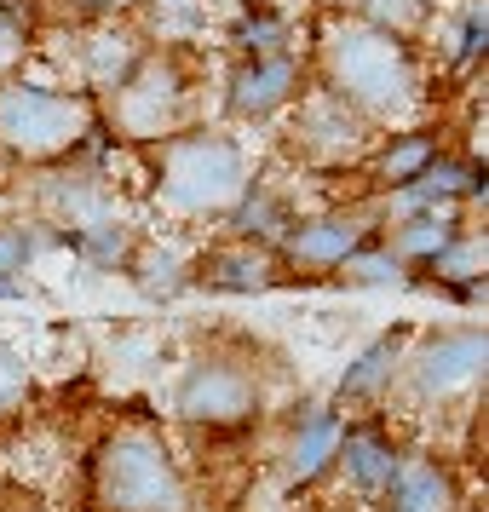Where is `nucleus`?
<instances>
[{"label": "nucleus", "instance_id": "nucleus-21", "mask_svg": "<svg viewBox=\"0 0 489 512\" xmlns=\"http://www.w3.org/2000/svg\"><path fill=\"white\" fill-rule=\"evenodd\" d=\"M29 392V363H24V351L12 346V340H0V415L6 409H18Z\"/></svg>", "mask_w": 489, "mask_h": 512}, {"label": "nucleus", "instance_id": "nucleus-19", "mask_svg": "<svg viewBox=\"0 0 489 512\" xmlns=\"http://www.w3.org/2000/svg\"><path fill=\"white\" fill-rule=\"evenodd\" d=\"M75 248H81L87 265H121V259H127V231H121L116 219H104V225L75 231Z\"/></svg>", "mask_w": 489, "mask_h": 512}, {"label": "nucleus", "instance_id": "nucleus-9", "mask_svg": "<svg viewBox=\"0 0 489 512\" xmlns=\"http://www.w3.org/2000/svg\"><path fill=\"white\" fill-rule=\"evenodd\" d=\"M340 455V415L334 409H305L294 420V438H288V466H282V478L300 489L311 484L317 472H328V461Z\"/></svg>", "mask_w": 489, "mask_h": 512}, {"label": "nucleus", "instance_id": "nucleus-18", "mask_svg": "<svg viewBox=\"0 0 489 512\" xmlns=\"http://www.w3.org/2000/svg\"><path fill=\"white\" fill-rule=\"evenodd\" d=\"M133 277H139L144 294H179L185 288V265L173 248H144L139 265H133Z\"/></svg>", "mask_w": 489, "mask_h": 512}, {"label": "nucleus", "instance_id": "nucleus-2", "mask_svg": "<svg viewBox=\"0 0 489 512\" xmlns=\"http://www.w3.org/2000/svg\"><path fill=\"white\" fill-rule=\"evenodd\" d=\"M156 196L173 213H225L248 196V162L225 133H185L162 150V173H156Z\"/></svg>", "mask_w": 489, "mask_h": 512}, {"label": "nucleus", "instance_id": "nucleus-6", "mask_svg": "<svg viewBox=\"0 0 489 512\" xmlns=\"http://www.w3.org/2000/svg\"><path fill=\"white\" fill-rule=\"evenodd\" d=\"M484 357H489L484 328H472V323L466 328H438V334H426L420 351L403 363V392L415 397V403L455 397L484 374Z\"/></svg>", "mask_w": 489, "mask_h": 512}, {"label": "nucleus", "instance_id": "nucleus-25", "mask_svg": "<svg viewBox=\"0 0 489 512\" xmlns=\"http://www.w3.org/2000/svg\"><path fill=\"white\" fill-rule=\"evenodd\" d=\"M24 259H29V236L0 225V282H12V271H18Z\"/></svg>", "mask_w": 489, "mask_h": 512}, {"label": "nucleus", "instance_id": "nucleus-31", "mask_svg": "<svg viewBox=\"0 0 489 512\" xmlns=\"http://www.w3.org/2000/svg\"><path fill=\"white\" fill-rule=\"evenodd\" d=\"M0 12H6V0H0Z\"/></svg>", "mask_w": 489, "mask_h": 512}, {"label": "nucleus", "instance_id": "nucleus-15", "mask_svg": "<svg viewBox=\"0 0 489 512\" xmlns=\"http://www.w3.org/2000/svg\"><path fill=\"white\" fill-rule=\"evenodd\" d=\"M478 173L472 167H455V162H432L420 179H409L403 185V208H438V202H461V196H478Z\"/></svg>", "mask_w": 489, "mask_h": 512}, {"label": "nucleus", "instance_id": "nucleus-23", "mask_svg": "<svg viewBox=\"0 0 489 512\" xmlns=\"http://www.w3.org/2000/svg\"><path fill=\"white\" fill-rule=\"evenodd\" d=\"M236 231L242 236H271V231H282V219H277V202L271 196H242L236 202Z\"/></svg>", "mask_w": 489, "mask_h": 512}, {"label": "nucleus", "instance_id": "nucleus-7", "mask_svg": "<svg viewBox=\"0 0 489 512\" xmlns=\"http://www.w3.org/2000/svg\"><path fill=\"white\" fill-rule=\"evenodd\" d=\"M179 116H185V81H179L173 64L150 58V64H139V70L121 81V93H116L121 133H133V139H162V133L179 127Z\"/></svg>", "mask_w": 489, "mask_h": 512}, {"label": "nucleus", "instance_id": "nucleus-13", "mask_svg": "<svg viewBox=\"0 0 489 512\" xmlns=\"http://www.w3.org/2000/svg\"><path fill=\"white\" fill-rule=\"evenodd\" d=\"M403 346H409V334H403V328L380 334V340H374V346L363 351L346 374H340V397H374V392H386V386H392V374H397Z\"/></svg>", "mask_w": 489, "mask_h": 512}, {"label": "nucleus", "instance_id": "nucleus-20", "mask_svg": "<svg viewBox=\"0 0 489 512\" xmlns=\"http://www.w3.org/2000/svg\"><path fill=\"white\" fill-rule=\"evenodd\" d=\"M432 265H438V277L466 282V294H472V277L484 271V242H461V236H455V242H449V248L432 259Z\"/></svg>", "mask_w": 489, "mask_h": 512}, {"label": "nucleus", "instance_id": "nucleus-10", "mask_svg": "<svg viewBox=\"0 0 489 512\" xmlns=\"http://www.w3.org/2000/svg\"><path fill=\"white\" fill-rule=\"evenodd\" d=\"M363 248V225L357 219H311L300 231H288V259L305 265V271H328V265H346L351 254Z\"/></svg>", "mask_w": 489, "mask_h": 512}, {"label": "nucleus", "instance_id": "nucleus-3", "mask_svg": "<svg viewBox=\"0 0 489 512\" xmlns=\"http://www.w3.org/2000/svg\"><path fill=\"white\" fill-rule=\"evenodd\" d=\"M87 133H93L87 98L47 93V87H29V81L0 87V150H12L24 162H47V156L75 150Z\"/></svg>", "mask_w": 489, "mask_h": 512}, {"label": "nucleus", "instance_id": "nucleus-24", "mask_svg": "<svg viewBox=\"0 0 489 512\" xmlns=\"http://www.w3.org/2000/svg\"><path fill=\"white\" fill-rule=\"evenodd\" d=\"M369 12L380 18L374 29H386V35H397L403 24H415L420 12H426V0H369Z\"/></svg>", "mask_w": 489, "mask_h": 512}, {"label": "nucleus", "instance_id": "nucleus-11", "mask_svg": "<svg viewBox=\"0 0 489 512\" xmlns=\"http://www.w3.org/2000/svg\"><path fill=\"white\" fill-rule=\"evenodd\" d=\"M294 93V64L288 58H254V64H242L231 75V110L236 116H254L265 121L277 104H288Z\"/></svg>", "mask_w": 489, "mask_h": 512}, {"label": "nucleus", "instance_id": "nucleus-4", "mask_svg": "<svg viewBox=\"0 0 489 512\" xmlns=\"http://www.w3.org/2000/svg\"><path fill=\"white\" fill-rule=\"evenodd\" d=\"M179 466L144 432H121L98 455V501L110 512H173L179 507Z\"/></svg>", "mask_w": 489, "mask_h": 512}, {"label": "nucleus", "instance_id": "nucleus-8", "mask_svg": "<svg viewBox=\"0 0 489 512\" xmlns=\"http://www.w3.org/2000/svg\"><path fill=\"white\" fill-rule=\"evenodd\" d=\"M334 461L346 466V484L357 489V495H369V501H380L386 489L397 484V472H403V461H397L392 438H380V432H340V455Z\"/></svg>", "mask_w": 489, "mask_h": 512}, {"label": "nucleus", "instance_id": "nucleus-1", "mask_svg": "<svg viewBox=\"0 0 489 512\" xmlns=\"http://www.w3.org/2000/svg\"><path fill=\"white\" fill-rule=\"evenodd\" d=\"M328 81L363 116H397L415 98V70H409V58L397 47V35H386L374 24L334 29V41H328Z\"/></svg>", "mask_w": 489, "mask_h": 512}, {"label": "nucleus", "instance_id": "nucleus-29", "mask_svg": "<svg viewBox=\"0 0 489 512\" xmlns=\"http://www.w3.org/2000/svg\"><path fill=\"white\" fill-rule=\"evenodd\" d=\"M6 294H12V282H0V300H6Z\"/></svg>", "mask_w": 489, "mask_h": 512}, {"label": "nucleus", "instance_id": "nucleus-26", "mask_svg": "<svg viewBox=\"0 0 489 512\" xmlns=\"http://www.w3.org/2000/svg\"><path fill=\"white\" fill-rule=\"evenodd\" d=\"M277 41H282V24H277V18H265V12L242 24V47H254V52H271Z\"/></svg>", "mask_w": 489, "mask_h": 512}, {"label": "nucleus", "instance_id": "nucleus-17", "mask_svg": "<svg viewBox=\"0 0 489 512\" xmlns=\"http://www.w3.org/2000/svg\"><path fill=\"white\" fill-rule=\"evenodd\" d=\"M432 162H438V144L426 139V133H409V139H397L392 150L380 156V167H374V173H380L386 185H409V179H420Z\"/></svg>", "mask_w": 489, "mask_h": 512}, {"label": "nucleus", "instance_id": "nucleus-5", "mask_svg": "<svg viewBox=\"0 0 489 512\" xmlns=\"http://www.w3.org/2000/svg\"><path fill=\"white\" fill-rule=\"evenodd\" d=\"M259 409V380L236 357H202L173 386V415L185 426H242Z\"/></svg>", "mask_w": 489, "mask_h": 512}, {"label": "nucleus", "instance_id": "nucleus-12", "mask_svg": "<svg viewBox=\"0 0 489 512\" xmlns=\"http://www.w3.org/2000/svg\"><path fill=\"white\" fill-rule=\"evenodd\" d=\"M386 501L392 512H455V484H449V472L432 461H415L397 472V484L386 489Z\"/></svg>", "mask_w": 489, "mask_h": 512}, {"label": "nucleus", "instance_id": "nucleus-22", "mask_svg": "<svg viewBox=\"0 0 489 512\" xmlns=\"http://www.w3.org/2000/svg\"><path fill=\"white\" fill-rule=\"evenodd\" d=\"M346 277L351 282H397L403 265H397L392 254H380V248H357V254L346 259Z\"/></svg>", "mask_w": 489, "mask_h": 512}, {"label": "nucleus", "instance_id": "nucleus-30", "mask_svg": "<svg viewBox=\"0 0 489 512\" xmlns=\"http://www.w3.org/2000/svg\"><path fill=\"white\" fill-rule=\"evenodd\" d=\"M104 6H127V0H104Z\"/></svg>", "mask_w": 489, "mask_h": 512}, {"label": "nucleus", "instance_id": "nucleus-28", "mask_svg": "<svg viewBox=\"0 0 489 512\" xmlns=\"http://www.w3.org/2000/svg\"><path fill=\"white\" fill-rule=\"evenodd\" d=\"M484 35H489V18H484V6L472 0L466 6V24H461V52L472 58V52H484Z\"/></svg>", "mask_w": 489, "mask_h": 512}, {"label": "nucleus", "instance_id": "nucleus-27", "mask_svg": "<svg viewBox=\"0 0 489 512\" xmlns=\"http://www.w3.org/2000/svg\"><path fill=\"white\" fill-rule=\"evenodd\" d=\"M24 58V29H18V18L12 12H0V75L12 70Z\"/></svg>", "mask_w": 489, "mask_h": 512}, {"label": "nucleus", "instance_id": "nucleus-14", "mask_svg": "<svg viewBox=\"0 0 489 512\" xmlns=\"http://www.w3.org/2000/svg\"><path fill=\"white\" fill-rule=\"evenodd\" d=\"M208 288H231V294H254V288H271L277 282V259L265 248H225V254L208 259Z\"/></svg>", "mask_w": 489, "mask_h": 512}, {"label": "nucleus", "instance_id": "nucleus-16", "mask_svg": "<svg viewBox=\"0 0 489 512\" xmlns=\"http://www.w3.org/2000/svg\"><path fill=\"white\" fill-rule=\"evenodd\" d=\"M455 236H461V231H455V219H449V213H415V219L397 231L392 259H397V265H403V259H426V265H432Z\"/></svg>", "mask_w": 489, "mask_h": 512}]
</instances>
